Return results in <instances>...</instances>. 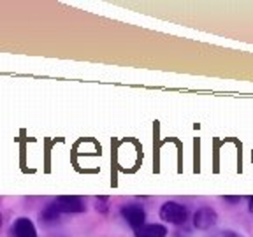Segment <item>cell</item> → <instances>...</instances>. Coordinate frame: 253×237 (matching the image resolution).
<instances>
[{
	"instance_id": "obj_1",
	"label": "cell",
	"mask_w": 253,
	"mask_h": 237,
	"mask_svg": "<svg viewBox=\"0 0 253 237\" xmlns=\"http://www.w3.org/2000/svg\"><path fill=\"white\" fill-rule=\"evenodd\" d=\"M83 211L84 202L81 198L74 197V195H63V197L56 198L46 209V213L41 214V216L46 218V220H55L60 213H83Z\"/></svg>"
},
{
	"instance_id": "obj_2",
	"label": "cell",
	"mask_w": 253,
	"mask_h": 237,
	"mask_svg": "<svg viewBox=\"0 0 253 237\" xmlns=\"http://www.w3.org/2000/svg\"><path fill=\"white\" fill-rule=\"evenodd\" d=\"M160 218L164 221H169L174 225H181L186 221V207L176 202H166L160 209Z\"/></svg>"
},
{
	"instance_id": "obj_3",
	"label": "cell",
	"mask_w": 253,
	"mask_h": 237,
	"mask_svg": "<svg viewBox=\"0 0 253 237\" xmlns=\"http://www.w3.org/2000/svg\"><path fill=\"white\" fill-rule=\"evenodd\" d=\"M122 214L123 218L126 220V223L132 227V229H141L142 225H144V211H142V207H139V205H125L122 209Z\"/></svg>"
},
{
	"instance_id": "obj_4",
	"label": "cell",
	"mask_w": 253,
	"mask_h": 237,
	"mask_svg": "<svg viewBox=\"0 0 253 237\" xmlns=\"http://www.w3.org/2000/svg\"><path fill=\"white\" fill-rule=\"evenodd\" d=\"M12 234H14V237H39L36 227H34V223L28 218L16 220L14 227H12Z\"/></svg>"
},
{
	"instance_id": "obj_5",
	"label": "cell",
	"mask_w": 253,
	"mask_h": 237,
	"mask_svg": "<svg viewBox=\"0 0 253 237\" xmlns=\"http://www.w3.org/2000/svg\"><path fill=\"white\" fill-rule=\"evenodd\" d=\"M194 223L197 229H210L211 225L216 223V214H214V211H211L210 207H202V209L197 211V214H195Z\"/></svg>"
},
{
	"instance_id": "obj_6",
	"label": "cell",
	"mask_w": 253,
	"mask_h": 237,
	"mask_svg": "<svg viewBox=\"0 0 253 237\" xmlns=\"http://www.w3.org/2000/svg\"><path fill=\"white\" fill-rule=\"evenodd\" d=\"M167 229L164 225H142L135 230V237H166Z\"/></svg>"
},
{
	"instance_id": "obj_7",
	"label": "cell",
	"mask_w": 253,
	"mask_h": 237,
	"mask_svg": "<svg viewBox=\"0 0 253 237\" xmlns=\"http://www.w3.org/2000/svg\"><path fill=\"white\" fill-rule=\"evenodd\" d=\"M223 237H241V236H237V234H225Z\"/></svg>"
},
{
	"instance_id": "obj_8",
	"label": "cell",
	"mask_w": 253,
	"mask_h": 237,
	"mask_svg": "<svg viewBox=\"0 0 253 237\" xmlns=\"http://www.w3.org/2000/svg\"><path fill=\"white\" fill-rule=\"evenodd\" d=\"M250 211H252V213H253V197L250 198Z\"/></svg>"
},
{
	"instance_id": "obj_9",
	"label": "cell",
	"mask_w": 253,
	"mask_h": 237,
	"mask_svg": "<svg viewBox=\"0 0 253 237\" xmlns=\"http://www.w3.org/2000/svg\"><path fill=\"white\" fill-rule=\"evenodd\" d=\"M0 225H2V216H0Z\"/></svg>"
}]
</instances>
